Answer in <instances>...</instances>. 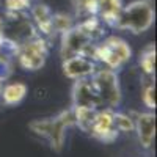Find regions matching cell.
I'll use <instances>...</instances> for the list:
<instances>
[{"label": "cell", "instance_id": "cell-15", "mask_svg": "<svg viewBox=\"0 0 157 157\" xmlns=\"http://www.w3.org/2000/svg\"><path fill=\"white\" fill-rule=\"evenodd\" d=\"M113 121H115V126L118 129V132H134V118L127 115V113H123V112H113Z\"/></svg>", "mask_w": 157, "mask_h": 157}, {"label": "cell", "instance_id": "cell-14", "mask_svg": "<svg viewBox=\"0 0 157 157\" xmlns=\"http://www.w3.org/2000/svg\"><path fill=\"white\" fill-rule=\"evenodd\" d=\"M138 66L146 75L152 77L155 74V46L148 44L145 49L140 52L138 57Z\"/></svg>", "mask_w": 157, "mask_h": 157}, {"label": "cell", "instance_id": "cell-3", "mask_svg": "<svg viewBox=\"0 0 157 157\" xmlns=\"http://www.w3.org/2000/svg\"><path fill=\"white\" fill-rule=\"evenodd\" d=\"M132 58V49L120 36L104 38L101 43L94 44L93 60L104 64L105 68L118 71Z\"/></svg>", "mask_w": 157, "mask_h": 157}, {"label": "cell", "instance_id": "cell-7", "mask_svg": "<svg viewBox=\"0 0 157 157\" xmlns=\"http://www.w3.org/2000/svg\"><path fill=\"white\" fill-rule=\"evenodd\" d=\"M113 112L112 109H98L91 123V129H90V135H93L96 140L102 141V143H113L120 132L115 126L113 121Z\"/></svg>", "mask_w": 157, "mask_h": 157}, {"label": "cell", "instance_id": "cell-17", "mask_svg": "<svg viewBox=\"0 0 157 157\" xmlns=\"http://www.w3.org/2000/svg\"><path fill=\"white\" fill-rule=\"evenodd\" d=\"M143 104L146 105V109L149 110H155L157 102H155V83H149L145 90H143Z\"/></svg>", "mask_w": 157, "mask_h": 157}, {"label": "cell", "instance_id": "cell-1", "mask_svg": "<svg viewBox=\"0 0 157 157\" xmlns=\"http://www.w3.org/2000/svg\"><path fill=\"white\" fill-rule=\"evenodd\" d=\"M72 126H75L72 109H66V110H61L60 113H57L55 116L39 118V120L30 121L29 129L35 135L46 140L52 151L61 152L64 141H66L68 129Z\"/></svg>", "mask_w": 157, "mask_h": 157}, {"label": "cell", "instance_id": "cell-4", "mask_svg": "<svg viewBox=\"0 0 157 157\" xmlns=\"http://www.w3.org/2000/svg\"><path fill=\"white\" fill-rule=\"evenodd\" d=\"M98 96L101 101V107L104 109H112L115 110L116 107H120L123 93H121V85H120V77H118L116 71L102 68L96 69L94 74L91 75Z\"/></svg>", "mask_w": 157, "mask_h": 157}, {"label": "cell", "instance_id": "cell-8", "mask_svg": "<svg viewBox=\"0 0 157 157\" xmlns=\"http://www.w3.org/2000/svg\"><path fill=\"white\" fill-rule=\"evenodd\" d=\"M71 101H72V107L102 109L96 86L91 80V77L77 78L71 91Z\"/></svg>", "mask_w": 157, "mask_h": 157}, {"label": "cell", "instance_id": "cell-5", "mask_svg": "<svg viewBox=\"0 0 157 157\" xmlns=\"http://www.w3.org/2000/svg\"><path fill=\"white\" fill-rule=\"evenodd\" d=\"M49 55V47L41 36H32L19 44L17 60L21 68L25 71H38L41 69Z\"/></svg>", "mask_w": 157, "mask_h": 157}, {"label": "cell", "instance_id": "cell-16", "mask_svg": "<svg viewBox=\"0 0 157 157\" xmlns=\"http://www.w3.org/2000/svg\"><path fill=\"white\" fill-rule=\"evenodd\" d=\"M52 25H54V33H63L72 27V21L66 14H55L52 16Z\"/></svg>", "mask_w": 157, "mask_h": 157}, {"label": "cell", "instance_id": "cell-18", "mask_svg": "<svg viewBox=\"0 0 157 157\" xmlns=\"http://www.w3.org/2000/svg\"><path fill=\"white\" fill-rule=\"evenodd\" d=\"M11 74H13V69H11L10 61L5 58H0V82L8 80Z\"/></svg>", "mask_w": 157, "mask_h": 157}, {"label": "cell", "instance_id": "cell-2", "mask_svg": "<svg viewBox=\"0 0 157 157\" xmlns=\"http://www.w3.org/2000/svg\"><path fill=\"white\" fill-rule=\"evenodd\" d=\"M154 24V5L151 0H135L123 6L116 29L129 30L134 35L148 32Z\"/></svg>", "mask_w": 157, "mask_h": 157}, {"label": "cell", "instance_id": "cell-9", "mask_svg": "<svg viewBox=\"0 0 157 157\" xmlns=\"http://www.w3.org/2000/svg\"><path fill=\"white\" fill-rule=\"evenodd\" d=\"M61 69L63 74L71 80H77V78H83V77H91L98 69V64L94 60H91L82 54L69 57V58H63L61 63Z\"/></svg>", "mask_w": 157, "mask_h": 157}, {"label": "cell", "instance_id": "cell-12", "mask_svg": "<svg viewBox=\"0 0 157 157\" xmlns=\"http://www.w3.org/2000/svg\"><path fill=\"white\" fill-rule=\"evenodd\" d=\"M27 85L22 82H16V83H8L2 88L0 91V98H2L5 105H16L19 104L25 96H27Z\"/></svg>", "mask_w": 157, "mask_h": 157}, {"label": "cell", "instance_id": "cell-13", "mask_svg": "<svg viewBox=\"0 0 157 157\" xmlns=\"http://www.w3.org/2000/svg\"><path fill=\"white\" fill-rule=\"evenodd\" d=\"M52 13L46 5H36L32 10V17L36 24L38 30H41L43 35L49 36L54 33V25H52Z\"/></svg>", "mask_w": 157, "mask_h": 157}, {"label": "cell", "instance_id": "cell-11", "mask_svg": "<svg viewBox=\"0 0 157 157\" xmlns=\"http://www.w3.org/2000/svg\"><path fill=\"white\" fill-rule=\"evenodd\" d=\"M121 10V0H96V14L109 27L116 29V22Z\"/></svg>", "mask_w": 157, "mask_h": 157}, {"label": "cell", "instance_id": "cell-10", "mask_svg": "<svg viewBox=\"0 0 157 157\" xmlns=\"http://www.w3.org/2000/svg\"><path fill=\"white\" fill-rule=\"evenodd\" d=\"M155 115L152 112H145V113H137L134 118V132L137 134L138 143L141 148L149 149L154 145L155 140Z\"/></svg>", "mask_w": 157, "mask_h": 157}, {"label": "cell", "instance_id": "cell-19", "mask_svg": "<svg viewBox=\"0 0 157 157\" xmlns=\"http://www.w3.org/2000/svg\"><path fill=\"white\" fill-rule=\"evenodd\" d=\"M0 91H2V82H0Z\"/></svg>", "mask_w": 157, "mask_h": 157}, {"label": "cell", "instance_id": "cell-6", "mask_svg": "<svg viewBox=\"0 0 157 157\" xmlns=\"http://www.w3.org/2000/svg\"><path fill=\"white\" fill-rule=\"evenodd\" d=\"M94 44L91 38L86 35V32L80 25H72L66 32L61 33V44H60V55L61 58H69L83 52Z\"/></svg>", "mask_w": 157, "mask_h": 157}]
</instances>
